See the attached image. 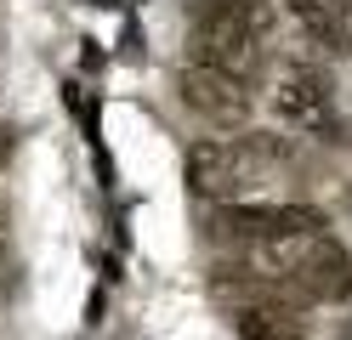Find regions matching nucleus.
<instances>
[{
	"instance_id": "nucleus-1",
	"label": "nucleus",
	"mask_w": 352,
	"mask_h": 340,
	"mask_svg": "<svg viewBox=\"0 0 352 340\" xmlns=\"http://www.w3.org/2000/svg\"><path fill=\"white\" fill-rule=\"evenodd\" d=\"M273 159H290V142H278L273 131H245V136H210V142L188 148V188L216 204H239Z\"/></svg>"
},
{
	"instance_id": "nucleus-10",
	"label": "nucleus",
	"mask_w": 352,
	"mask_h": 340,
	"mask_svg": "<svg viewBox=\"0 0 352 340\" xmlns=\"http://www.w3.org/2000/svg\"><path fill=\"white\" fill-rule=\"evenodd\" d=\"M329 6H336V17H341V23H352V0H329Z\"/></svg>"
},
{
	"instance_id": "nucleus-5",
	"label": "nucleus",
	"mask_w": 352,
	"mask_h": 340,
	"mask_svg": "<svg viewBox=\"0 0 352 340\" xmlns=\"http://www.w3.org/2000/svg\"><path fill=\"white\" fill-rule=\"evenodd\" d=\"M290 278L301 284L307 301H329V306H336V301L352 295V256L336 238H307V249L290 267Z\"/></svg>"
},
{
	"instance_id": "nucleus-3",
	"label": "nucleus",
	"mask_w": 352,
	"mask_h": 340,
	"mask_svg": "<svg viewBox=\"0 0 352 340\" xmlns=\"http://www.w3.org/2000/svg\"><path fill=\"white\" fill-rule=\"evenodd\" d=\"M176 97H182L193 113H199V120L222 125V131H245V125H250V113H256L250 85L222 80V74H205V68H182V74H176Z\"/></svg>"
},
{
	"instance_id": "nucleus-2",
	"label": "nucleus",
	"mask_w": 352,
	"mask_h": 340,
	"mask_svg": "<svg viewBox=\"0 0 352 340\" xmlns=\"http://www.w3.org/2000/svg\"><path fill=\"white\" fill-rule=\"evenodd\" d=\"M210 227L233 244H296V238H324V216L307 204H216Z\"/></svg>"
},
{
	"instance_id": "nucleus-8",
	"label": "nucleus",
	"mask_w": 352,
	"mask_h": 340,
	"mask_svg": "<svg viewBox=\"0 0 352 340\" xmlns=\"http://www.w3.org/2000/svg\"><path fill=\"white\" fill-rule=\"evenodd\" d=\"M228 324H233L239 340H307V324H301L296 312H284V306H261V301L233 306V312H228Z\"/></svg>"
},
{
	"instance_id": "nucleus-4",
	"label": "nucleus",
	"mask_w": 352,
	"mask_h": 340,
	"mask_svg": "<svg viewBox=\"0 0 352 340\" xmlns=\"http://www.w3.org/2000/svg\"><path fill=\"white\" fill-rule=\"evenodd\" d=\"M188 68H205V74L250 85L261 68H267V40L228 34V29H193L188 34Z\"/></svg>"
},
{
	"instance_id": "nucleus-9",
	"label": "nucleus",
	"mask_w": 352,
	"mask_h": 340,
	"mask_svg": "<svg viewBox=\"0 0 352 340\" xmlns=\"http://www.w3.org/2000/svg\"><path fill=\"white\" fill-rule=\"evenodd\" d=\"M290 12H296V23L307 29V40H313L318 52H329V57H346L352 52V34H346V23L336 17L329 0H290Z\"/></svg>"
},
{
	"instance_id": "nucleus-11",
	"label": "nucleus",
	"mask_w": 352,
	"mask_h": 340,
	"mask_svg": "<svg viewBox=\"0 0 352 340\" xmlns=\"http://www.w3.org/2000/svg\"><path fill=\"white\" fill-rule=\"evenodd\" d=\"M0 244H6V204H0Z\"/></svg>"
},
{
	"instance_id": "nucleus-7",
	"label": "nucleus",
	"mask_w": 352,
	"mask_h": 340,
	"mask_svg": "<svg viewBox=\"0 0 352 340\" xmlns=\"http://www.w3.org/2000/svg\"><path fill=\"white\" fill-rule=\"evenodd\" d=\"M193 29H228V34L267 40L273 6L267 0H193Z\"/></svg>"
},
{
	"instance_id": "nucleus-6",
	"label": "nucleus",
	"mask_w": 352,
	"mask_h": 340,
	"mask_svg": "<svg viewBox=\"0 0 352 340\" xmlns=\"http://www.w3.org/2000/svg\"><path fill=\"white\" fill-rule=\"evenodd\" d=\"M329 91H336V85H329L324 68L296 63V68H284V74H278L273 108H278V120H290V125H318V120L336 113V97H329Z\"/></svg>"
}]
</instances>
